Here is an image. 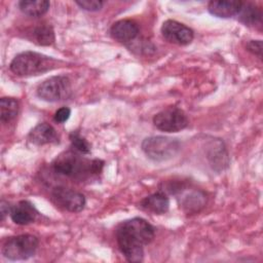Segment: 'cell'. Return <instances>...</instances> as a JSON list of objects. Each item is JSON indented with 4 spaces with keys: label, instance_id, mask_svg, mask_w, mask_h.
Instances as JSON below:
<instances>
[{
    "label": "cell",
    "instance_id": "1",
    "mask_svg": "<svg viewBox=\"0 0 263 263\" xmlns=\"http://www.w3.org/2000/svg\"><path fill=\"white\" fill-rule=\"evenodd\" d=\"M115 235L125 259L129 262H141L144 258V247L153 240L155 229L145 219L136 217L121 222Z\"/></svg>",
    "mask_w": 263,
    "mask_h": 263
},
{
    "label": "cell",
    "instance_id": "2",
    "mask_svg": "<svg viewBox=\"0 0 263 263\" xmlns=\"http://www.w3.org/2000/svg\"><path fill=\"white\" fill-rule=\"evenodd\" d=\"M76 151H65L58 155L52 162L55 173L84 181L101 174L104 161L101 159H88Z\"/></svg>",
    "mask_w": 263,
    "mask_h": 263
},
{
    "label": "cell",
    "instance_id": "3",
    "mask_svg": "<svg viewBox=\"0 0 263 263\" xmlns=\"http://www.w3.org/2000/svg\"><path fill=\"white\" fill-rule=\"evenodd\" d=\"M60 63V61L43 53L24 51L13 58L9 69L17 76H36L55 69Z\"/></svg>",
    "mask_w": 263,
    "mask_h": 263
},
{
    "label": "cell",
    "instance_id": "4",
    "mask_svg": "<svg viewBox=\"0 0 263 263\" xmlns=\"http://www.w3.org/2000/svg\"><path fill=\"white\" fill-rule=\"evenodd\" d=\"M141 147L149 159L161 162L174 158L179 153L181 150V142L175 138L152 136L144 139Z\"/></svg>",
    "mask_w": 263,
    "mask_h": 263
},
{
    "label": "cell",
    "instance_id": "5",
    "mask_svg": "<svg viewBox=\"0 0 263 263\" xmlns=\"http://www.w3.org/2000/svg\"><path fill=\"white\" fill-rule=\"evenodd\" d=\"M39 240L33 234H20L8 237L2 246V255L4 258L17 261L27 260L34 256L38 248Z\"/></svg>",
    "mask_w": 263,
    "mask_h": 263
},
{
    "label": "cell",
    "instance_id": "6",
    "mask_svg": "<svg viewBox=\"0 0 263 263\" xmlns=\"http://www.w3.org/2000/svg\"><path fill=\"white\" fill-rule=\"evenodd\" d=\"M72 93L70 79L65 75L51 76L37 87V96L46 102L67 100Z\"/></svg>",
    "mask_w": 263,
    "mask_h": 263
},
{
    "label": "cell",
    "instance_id": "7",
    "mask_svg": "<svg viewBox=\"0 0 263 263\" xmlns=\"http://www.w3.org/2000/svg\"><path fill=\"white\" fill-rule=\"evenodd\" d=\"M189 123L186 113L176 107L171 106L156 113L153 117V124L159 130L165 133H177L187 127Z\"/></svg>",
    "mask_w": 263,
    "mask_h": 263
},
{
    "label": "cell",
    "instance_id": "8",
    "mask_svg": "<svg viewBox=\"0 0 263 263\" xmlns=\"http://www.w3.org/2000/svg\"><path fill=\"white\" fill-rule=\"evenodd\" d=\"M51 201L60 209L70 213L81 212L86 203L82 193L64 186H57L50 193Z\"/></svg>",
    "mask_w": 263,
    "mask_h": 263
},
{
    "label": "cell",
    "instance_id": "9",
    "mask_svg": "<svg viewBox=\"0 0 263 263\" xmlns=\"http://www.w3.org/2000/svg\"><path fill=\"white\" fill-rule=\"evenodd\" d=\"M174 192L180 209L186 214H196L206 204V195L200 189L178 187Z\"/></svg>",
    "mask_w": 263,
    "mask_h": 263
},
{
    "label": "cell",
    "instance_id": "10",
    "mask_svg": "<svg viewBox=\"0 0 263 263\" xmlns=\"http://www.w3.org/2000/svg\"><path fill=\"white\" fill-rule=\"evenodd\" d=\"M160 32L168 43L176 45H188L194 38V32L191 28L175 20H166L163 22Z\"/></svg>",
    "mask_w": 263,
    "mask_h": 263
},
{
    "label": "cell",
    "instance_id": "11",
    "mask_svg": "<svg viewBox=\"0 0 263 263\" xmlns=\"http://www.w3.org/2000/svg\"><path fill=\"white\" fill-rule=\"evenodd\" d=\"M139 26L133 20H120L115 22L110 28V35L113 39L121 43L132 42L139 34Z\"/></svg>",
    "mask_w": 263,
    "mask_h": 263
},
{
    "label": "cell",
    "instance_id": "12",
    "mask_svg": "<svg viewBox=\"0 0 263 263\" xmlns=\"http://www.w3.org/2000/svg\"><path fill=\"white\" fill-rule=\"evenodd\" d=\"M9 216L13 223L17 225H28L36 220L38 211L29 200H21L11 205Z\"/></svg>",
    "mask_w": 263,
    "mask_h": 263
},
{
    "label": "cell",
    "instance_id": "13",
    "mask_svg": "<svg viewBox=\"0 0 263 263\" xmlns=\"http://www.w3.org/2000/svg\"><path fill=\"white\" fill-rule=\"evenodd\" d=\"M28 140L37 146L59 143V135L54 127L47 122L38 123L28 135Z\"/></svg>",
    "mask_w": 263,
    "mask_h": 263
},
{
    "label": "cell",
    "instance_id": "14",
    "mask_svg": "<svg viewBox=\"0 0 263 263\" xmlns=\"http://www.w3.org/2000/svg\"><path fill=\"white\" fill-rule=\"evenodd\" d=\"M242 2L236 0H213L208 4L209 12L217 17L228 18L237 15Z\"/></svg>",
    "mask_w": 263,
    "mask_h": 263
},
{
    "label": "cell",
    "instance_id": "15",
    "mask_svg": "<svg viewBox=\"0 0 263 263\" xmlns=\"http://www.w3.org/2000/svg\"><path fill=\"white\" fill-rule=\"evenodd\" d=\"M140 208L154 215L165 214L170 209V199L163 192H155L140 201Z\"/></svg>",
    "mask_w": 263,
    "mask_h": 263
},
{
    "label": "cell",
    "instance_id": "16",
    "mask_svg": "<svg viewBox=\"0 0 263 263\" xmlns=\"http://www.w3.org/2000/svg\"><path fill=\"white\" fill-rule=\"evenodd\" d=\"M238 21L248 27H262V10L253 3H243L237 13Z\"/></svg>",
    "mask_w": 263,
    "mask_h": 263
},
{
    "label": "cell",
    "instance_id": "17",
    "mask_svg": "<svg viewBox=\"0 0 263 263\" xmlns=\"http://www.w3.org/2000/svg\"><path fill=\"white\" fill-rule=\"evenodd\" d=\"M50 3L47 0H22L18 2L20 10L29 16L38 17L45 14L49 9Z\"/></svg>",
    "mask_w": 263,
    "mask_h": 263
},
{
    "label": "cell",
    "instance_id": "18",
    "mask_svg": "<svg viewBox=\"0 0 263 263\" xmlns=\"http://www.w3.org/2000/svg\"><path fill=\"white\" fill-rule=\"evenodd\" d=\"M20 109L18 101L14 98L3 97L0 100V120L1 122H9L13 120Z\"/></svg>",
    "mask_w": 263,
    "mask_h": 263
},
{
    "label": "cell",
    "instance_id": "19",
    "mask_svg": "<svg viewBox=\"0 0 263 263\" xmlns=\"http://www.w3.org/2000/svg\"><path fill=\"white\" fill-rule=\"evenodd\" d=\"M32 35L34 42L43 46L51 45L55 40L54 31L48 24H40L39 26L35 27Z\"/></svg>",
    "mask_w": 263,
    "mask_h": 263
},
{
    "label": "cell",
    "instance_id": "20",
    "mask_svg": "<svg viewBox=\"0 0 263 263\" xmlns=\"http://www.w3.org/2000/svg\"><path fill=\"white\" fill-rule=\"evenodd\" d=\"M70 141L74 151L81 154L90 153V144L84 138H82L77 132H73L70 134Z\"/></svg>",
    "mask_w": 263,
    "mask_h": 263
},
{
    "label": "cell",
    "instance_id": "21",
    "mask_svg": "<svg viewBox=\"0 0 263 263\" xmlns=\"http://www.w3.org/2000/svg\"><path fill=\"white\" fill-rule=\"evenodd\" d=\"M75 3L81 9L86 11H98L104 5V2L100 0H77L75 1Z\"/></svg>",
    "mask_w": 263,
    "mask_h": 263
},
{
    "label": "cell",
    "instance_id": "22",
    "mask_svg": "<svg viewBox=\"0 0 263 263\" xmlns=\"http://www.w3.org/2000/svg\"><path fill=\"white\" fill-rule=\"evenodd\" d=\"M71 115V109L68 107H62L58 109L53 115V120L57 123H64L66 122Z\"/></svg>",
    "mask_w": 263,
    "mask_h": 263
},
{
    "label": "cell",
    "instance_id": "23",
    "mask_svg": "<svg viewBox=\"0 0 263 263\" xmlns=\"http://www.w3.org/2000/svg\"><path fill=\"white\" fill-rule=\"evenodd\" d=\"M247 49L259 59L262 58V41L261 40H250L247 43Z\"/></svg>",
    "mask_w": 263,
    "mask_h": 263
},
{
    "label": "cell",
    "instance_id": "24",
    "mask_svg": "<svg viewBox=\"0 0 263 263\" xmlns=\"http://www.w3.org/2000/svg\"><path fill=\"white\" fill-rule=\"evenodd\" d=\"M10 208L11 205H9V203L5 200L1 201V205H0V214H1V220L3 221L5 219V216L7 214H9L10 212Z\"/></svg>",
    "mask_w": 263,
    "mask_h": 263
}]
</instances>
